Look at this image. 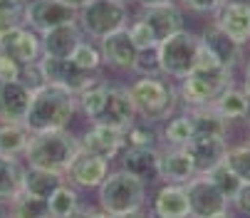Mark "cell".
Returning <instances> with one entry per match:
<instances>
[{
    "instance_id": "cell-1",
    "label": "cell",
    "mask_w": 250,
    "mask_h": 218,
    "mask_svg": "<svg viewBox=\"0 0 250 218\" xmlns=\"http://www.w3.org/2000/svg\"><path fill=\"white\" fill-rule=\"evenodd\" d=\"M75 117H77V94L45 82L40 89L32 92L30 109L22 124L27 127L30 134H42V131L67 129Z\"/></svg>"
},
{
    "instance_id": "cell-2",
    "label": "cell",
    "mask_w": 250,
    "mask_h": 218,
    "mask_svg": "<svg viewBox=\"0 0 250 218\" xmlns=\"http://www.w3.org/2000/svg\"><path fill=\"white\" fill-rule=\"evenodd\" d=\"M233 85V69L216 62L206 50H201V57L196 67L184 80H178V102L186 109L191 107H210L228 87Z\"/></svg>"
},
{
    "instance_id": "cell-3",
    "label": "cell",
    "mask_w": 250,
    "mask_h": 218,
    "mask_svg": "<svg viewBox=\"0 0 250 218\" xmlns=\"http://www.w3.org/2000/svg\"><path fill=\"white\" fill-rule=\"evenodd\" d=\"M126 92L136 117L151 124L166 122L178 107V89L173 80L164 75H136V80L126 85Z\"/></svg>"
},
{
    "instance_id": "cell-4",
    "label": "cell",
    "mask_w": 250,
    "mask_h": 218,
    "mask_svg": "<svg viewBox=\"0 0 250 218\" xmlns=\"http://www.w3.org/2000/svg\"><path fill=\"white\" fill-rule=\"evenodd\" d=\"M146 184L141 178L131 176L124 169H109L106 178L97 189V201L99 208L106 211L114 218L134 216V213H144L146 208Z\"/></svg>"
},
{
    "instance_id": "cell-5",
    "label": "cell",
    "mask_w": 250,
    "mask_h": 218,
    "mask_svg": "<svg viewBox=\"0 0 250 218\" xmlns=\"http://www.w3.org/2000/svg\"><path fill=\"white\" fill-rule=\"evenodd\" d=\"M80 152H82L80 136H75L67 129H57V131L32 134L22 159H25L27 166H38V169H50V171L64 174L69 161H72Z\"/></svg>"
},
{
    "instance_id": "cell-6",
    "label": "cell",
    "mask_w": 250,
    "mask_h": 218,
    "mask_svg": "<svg viewBox=\"0 0 250 218\" xmlns=\"http://www.w3.org/2000/svg\"><path fill=\"white\" fill-rule=\"evenodd\" d=\"M201 38L196 32L191 30H181V32H176L171 35V38L161 40L156 45V57H159V69H161V75L178 82V80H184L188 72L196 67L198 57H201Z\"/></svg>"
},
{
    "instance_id": "cell-7",
    "label": "cell",
    "mask_w": 250,
    "mask_h": 218,
    "mask_svg": "<svg viewBox=\"0 0 250 218\" xmlns=\"http://www.w3.org/2000/svg\"><path fill=\"white\" fill-rule=\"evenodd\" d=\"M129 18H131L129 5L119 3V0H89L84 8L77 10V25L82 27L84 38L97 43L104 35L126 27Z\"/></svg>"
},
{
    "instance_id": "cell-8",
    "label": "cell",
    "mask_w": 250,
    "mask_h": 218,
    "mask_svg": "<svg viewBox=\"0 0 250 218\" xmlns=\"http://www.w3.org/2000/svg\"><path fill=\"white\" fill-rule=\"evenodd\" d=\"M40 69H42V75H45V82L57 85V87L72 92V94H80L89 85H94L97 80H102L99 72H84L69 57L67 60H57V57L42 55L40 57Z\"/></svg>"
},
{
    "instance_id": "cell-9",
    "label": "cell",
    "mask_w": 250,
    "mask_h": 218,
    "mask_svg": "<svg viewBox=\"0 0 250 218\" xmlns=\"http://www.w3.org/2000/svg\"><path fill=\"white\" fill-rule=\"evenodd\" d=\"M184 186H186V196L191 206V218H210L230 208V201L218 191V186L206 174H196Z\"/></svg>"
},
{
    "instance_id": "cell-10",
    "label": "cell",
    "mask_w": 250,
    "mask_h": 218,
    "mask_svg": "<svg viewBox=\"0 0 250 218\" xmlns=\"http://www.w3.org/2000/svg\"><path fill=\"white\" fill-rule=\"evenodd\" d=\"M99 50H102L104 65L109 69L119 72V75H129V72H134L136 57H139V47L129 38L126 27L104 35V38L99 40Z\"/></svg>"
},
{
    "instance_id": "cell-11",
    "label": "cell",
    "mask_w": 250,
    "mask_h": 218,
    "mask_svg": "<svg viewBox=\"0 0 250 218\" xmlns=\"http://www.w3.org/2000/svg\"><path fill=\"white\" fill-rule=\"evenodd\" d=\"M0 52L15 60L18 65H32L42 57V40L40 32L32 30L30 25L15 27L5 35H0Z\"/></svg>"
},
{
    "instance_id": "cell-12",
    "label": "cell",
    "mask_w": 250,
    "mask_h": 218,
    "mask_svg": "<svg viewBox=\"0 0 250 218\" xmlns=\"http://www.w3.org/2000/svg\"><path fill=\"white\" fill-rule=\"evenodd\" d=\"M80 147L89 154H97L106 161L117 159L126 141H124V129H117V127H109V124H99V122H92L87 127V131L80 136Z\"/></svg>"
},
{
    "instance_id": "cell-13",
    "label": "cell",
    "mask_w": 250,
    "mask_h": 218,
    "mask_svg": "<svg viewBox=\"0 0 250 218\" xmlns=\"http://www.w3.org/2000/svg\"><path fill=\"white\" fill-rule=\"evenodd\" d=\"M109 164L112 161H106L97 154H89V152H80L72 161H69L67 171H64V178L69 181L72 186L77 189H84V191H97L99 184L106 178V174H109Z\"/></svg>"
},
{
    "instance_id": "cell-14",
    "label": "cell",
    "mask_w": 250,
    "mask_h": 218,
    "mask_svg": "<svg viewBox=\"0 0 250 218\" xmlns=\"http://www.w3.org/2000/svg\"><path fill=\"white\" fill-rule=\"evenodd\" d=\"M210 18L235 43H250V0H223Z\"/></svg>"
},
{
    "instance_id": "cell-15",
    "label": "cell",
    "mask_w": 250,
    "mask_h": 218,
    "mask_svg": "<svg viewBox=\"0 0 250 218\" xmlns=\"http://www.w3.org/2000/svg\"><path fill=\"white\" fill-rule=\"evenodd\" d=\"M69 22H77V10L62 0H27V25L32 30L47 32Z\"/></svg>"
},
{
    "instance_id": "cell-16",
    "label": "cell",
    "mask_w": 250,
    "mask_h": 218,
    "mask_svg": "<svg viewBox=\"0 0 250 218\" xmlns=\"http://www.w3.org/2000/svg\"><path fill=\"white\" fill-rule=\"evenodd\" d=\"M139 15L146 22V27L151 30L156 45L186 27V10L181 8V3H168V5H156V8H139Z\"/></svg>"
},
{
    "instance_id": "cell-17",
    "label": "cell",
    "mask_w": 250,
    "mask_h": 218,
    "mask_svg": "<svg viewBox=\"0 0 250 218\" xmlns=\"http://www.w3.org/2000/svg\"><path fill=\"white\" fill-rule=\"evenodd\" d=\"M198 38H201L203 50H206L213 60H216V62H221L223 67L235 69V67L243 62V47H245V45L235 43L230 35L223 32L213 20L203 27V32L198 35Z\"/></svg>"
},
{
    "instance_id": "cell-18",
    "label": "cell",
    "mask_w": 250,
    "mask_h": 218,
    "mask_svg": "<svg viewBox=\"0 0 250 218\" xmlns=\"http://www.w3.org/2000/svg\"><path fill=\"white\" fill-rule=\"evenodd\" d=\"M149 218H191V206L184 184H166L154 191L149 203Z\"/></svg>"
},
{
    "instance_id": "cell-19",
    "label": "cell",
    "mask_w": 250,
    "mask_h": 218,
    "mask_svg": "<svg viewBox=\"0 0 250 218\" xmlns=\"http://www.w3.org/2000/svg\"><path fill=\"white\" fill-rule=\"evenodd\" d=\"M134 119H136V109H134V104L129 99L126 87L109 85V87H106V97H104V104H102V112H99V117L94 122L109 124V127H117V129H126Z\"/></svg>"
},
{
    "instance_id": "cell-20",
    "label": "cell",
    "mask_w": 250,
    "mask_h": 218,
    "mask_svg": "<svg viewBox=\"0 0 250 218\" xmlns=\"http://www.w3.org/2000/svg\"><path fill=\"white\" fill-rule=\"evenodd\" d=\"M196 176V166L184 147L159 149V181L166 184H186Z\"/></svg>"
},
{
    "instance_id": "cell-21",
    "label": "cell",
    "mask_w": 250,
    "mask_h": 218,
    "mask_svg": "<svg viewBox=\"0 0 250 218\" xmlns=\"http://www.w3.org/2000/svg\"><path fill=\"white\" fill-rule=\"evenodd\" d=\"M196 166V174H208L213 166H218L226 159L228 141L221 136H193L184 147Z\"/></svg>"
},
{
    "instance_id": "cell-22",
    "label": "cell",
    "mask_w": 250,
    "mask_h": 218,
    "mask_svg": "<svg viewBox=\"0 0 250 218\" xmlns=\"http://www.w3.org/2000/svg\"><path fill=\"white\" fill-rule=\"evenodd\" d=\"M40 40H42V55L67 60L72 57L75 47L84 40V32L77 22H69V25H60L47 32H40Z\"/></svg>"
},
{
    "instance_id": "cell-23",
    "label": "cell",
    "mask_w": 250,
    "mask_h": 218,
    "mask_svg": "<svg viewBox=\"0 0 250 218\" xmlns=\"http://www.w3.org/2000/svg\"><path fill=\"white\" fill-rule=\"evenodd\" d=\"M122 169L129 171L131 176L141 178L144 184L159 181V149H146V147H126L122 154Z\"/></svg>"
},
{
    "instance_id": "cell-24",
    "label": "cell",
    "mask_w": 250,
    "mask_h": 218,
    "mask_svg": "<svg viewBox=\"0 0 250 218\" xmlns=\"http://www.w3.org/2000/svg\"><path fill=\"white\" fill-rule=\"evenodd\" d=\"M32 92L20 82H0V122H25Z\"/></svg>"
},
{
    "instance_id": "cell-25",
    "label": "cell",
    "mask_w": 250,
    "mask_h": 218,
    "mask_svg": "<svg viewBox=\"0 0 250 218\" xmlns=\"http://www.w3.org/2000/svg\"><path fill=\"white\" fill-rule=\"evenodd\" d=\"M25 171L27 164L20 156H3L0 154V203H10L15 196L25 191Z\"/></svg>"
},
{
    "instance_id": "cell-26",
    "label": "cell",
    "mask_w": 250,
    "mask_h": 218,
    "mask_svg": "<svg viewBox=\"0 0 250 218\" xmlns=\"http://www.w3.org/2000/svg\"><path fill=\"white\" fill-rule=\"evenodd\" d=\"M210 107L216 109L226 122H238V119L250 117V97L243 92V87H235V85H230Z\"/></svg>"
},
{
    "instance_id": "cell-27",
    "label": "cell",
    "mask_w": 250,
    "mask_h": 218,
    "mask_svg": "<svg viewBox=\"0 0 250 218\" xmlns=\"http://www.w3.org/2000/svg\"><path fill=\"white\" fill-rule=\"evenodd\" d=\"M64 174L50 171V169H38V166H27L25 171V194H32L38 198H50L57 186L64 184Z\"/></svg>"
},
{
    "instance_id": "cell-28",
    "label": "cell",
    "mask_w": 250,
    "mask_h": 218,
    "mask_svg": "<svg viewBox=\"0 0 250 218\" xmlns=\"http://www.w3.org/2000/svg\"><path fill=\"white\" fill-rule=\"evenodd\" d=\"M193 122V136H221L228 134V122L213 107H191L186 109Z\"/></svg>"
},
{
    "instance_id": "cell-29",
    "label": "cell",
    "mask_w": 250,
    "mask_h": 218,
    "mask_svg": "<svg viewBox=\"0 0 250 218\" xmlns=\"http://www.w3.org/2000/svg\"><path fill=\"white\" fill-rule=\"evenodd\" d=\"M32 134L22 122H0V154L3 156H22Z\"/></svg>"
},
{
    "instance_id": "cell-30",
    "label": "cell",
    "mask_w": 250,
    "mask_h": 218,
    "mask_svg": "<svg viewBox=\"0 0 250 218\" xmlns=\"http://www.w3.org/2000/svg\"><path fill=\"white\" fill-rule=\"evenodd\" d=\"M164 127L159 129L161 134V141L166 147H186V144L193 139V122L188 117V112H181V114H171L166 122H161Z\"/></svg>"
},
{
    "instance_id": "cell-31",
    "label": "cell",
    "mask_w": 250,
    "mask_h": 218,
    "mask_svg": "<svg viewBox=\"0 0 250 218\" xmlns=\"http://www.w3.org/2000/svg\"><path fill=\"white\" fill-rule=\"evenodd\" d=\"M47 206H50V213L52 218H67L72 216L80 206H82V198H80V189L72 186L69 181H64L62 186L55 189V194L47 198Z\"/></svg>"
},
{
    "instance_id": "cell-32",
    "label": "cell",
    "mask_w": 250,
    "mask_h": 218,
    "mask_svg": "<svg viewBox=\"0 0 250 218\" xmlns=\"http://www.w3.org/2000/svg\"><path fill=\"white\" fill-rule=\"evenodd\" d=\"M124 141L126 147H146V149H159L161 144V134H159V124L144 122V119H134L126 129H124ZM124 147V149H126Z\"/></svg>"
},
{
    "instance_id": "cell-33",
    "label": "cell",
    "mask_w": 250,
    "mask_h": 218,
    "mask_svg": "<svg viewBox=\"0 0 250 218\" xmlns=\"http://www.w3.org/2000/svg\"><path fill=\"white\" fill-rule=\"evenodd\" d=\"M8 218H52V213L45 198L22 191L8 203Z\"/></svg>"
},
{
    "instance_id": "cell-34",
    "label": "cell",
    "mask_w": 250,
    "mask_h": 218,
    "mask_svg": "<svg viewBox=\"0 0 250 218\" xmlns=\"http://www.w3.org/2000/svg\"><path fill=\"white\" fill-rule=\"evenodd\" d=\"M106 87H109V82L102 77L94 85H89L84 92L77 94V112L84 114L89 122H94L99 117V112H102V104H104V97H106Z\"/></svg>"
},
{
    "instance_id": "cell-35",
    "label": "cell",
    "mask_w": 250,
    "mask_h": 218,
    "mask_svg": "<svg viewBox=\"0 0 250 218\" xmlns=\"http://www.w3.org/2000/svg\"><path fill=\"white\" fill-rule=\"evenodd\" d=\"M69 60H72L80 69H84V72H99V69L104 67L99 43H97V40H89V38H84V40L75 47V52H72V57H69Z\"/></svg>"
},
{
    "instance_id": "cell-36",
    "label": "cell",
    "mask_w": 250,
    "mask_h": 218,
    "mask_svg": "<svg viewBox=\"0 0 250 218\" xmlns=\"http://www.w3.org/2000/svg\"><path fill=\"white\" fill-rule=\"evenodd\" d=\"M226 164H228V169L243 181V184H250V144L228 147V152H226Z\"/></svg>"
},
{
    "instance_id": "cell-37",
    "label": "cell",
    "mask_w": 250,
    "mask_h": 218,
    "mask_svg": "<svg viewBox=\"0 0 250 218\" xmlns=\"http://www.w3.org/2000/svg\"><path fill=\"white\" fill-rule=\"evenodd\" d=\"M22 25H27V0H15V3L0 5V35Z\"/></svg>"
},
{
    "instance_id": "cell-38",
    "label": "cell",
    "mask_w": 250,
    "mask_h": 218,
    "mask_svg": "<svg viewBox=\"0 0 250 218\" xmlns=\"http://www.w3.org/2000/svg\"><path fill=\"white\" fill-rule=\"evenodd\" d=\"M206 176H208V178L213 181V184L218 186V191H221V194H223L228 201L235 196V191H238V189H240V184H243V181H240V178H238V176H235L230 169H228L226 159H223L218 166H213V169H210Z\"/></svg>"
},
{
    "instance_id": "cell-39",
    "label": "cell",
    "mask_w": 250,
    "mask_h": 218,
    "mask_svg": "<svg viewBox=\"0 0 250 218\" xmlns=\"http://www.w3.org/2000/svg\"><path fill=\"white\" fill-rule=\"evenodd\" d=\"M126 32H129V38L134 40V45H136L139 50H154V47H156V40H154L151 30L146 27V22L141 20V15H139V13L129 18Z\"/></svg>"
},
{
    "instance_id": "cell-40",
    "label": "cell",
    "mask_w": 250,
    "mask_h": 218,
    "mask_svg": "<svg viewBox=\"0 0 250 218\" xmlns=\"http://www.w3.org/2000/svg\"><path fill=\"white\" fill-rule=\"evenodd\" d=\"M134 75H161L159 57H156V47H154V50H139Z\"/></svg>"
},
{
    "instance_id": "cell-41",
    "label": "cell",
    "mask_w": 250,
    "mask_h": 218,
    "mask_svg": "<svg viewBox=\"0 0 250 218\" xmlns=\"http://www.w3.org/2000/svg\"><path fill=\"white\" fill-rule=\"evenodd\" d=\"M20 82H22L30 92L40 89V87L45 85V75H42V69H40V60L22 67V72H20Z\"/></svg>"
},
{
    "instance_id": "cell-42",
    "label": "cell",
    "mask_w": 250,
    "mask_h": 218,
    "mask_svg": "<svg viewBox=\"0 0 250 218\" xmlns=\"http://www.w3.org/2000/svg\"><path fill=\"white\" fill-rule=\"evenodd\" d=\"M181 3L184 10H191L196 15H213V10H216L223 0H178Z\"/></svg>"
},
{
    "instance_id": "cell-43",
    "label": "cell",
    "mask_w": 250,
    "mask_h": 218,
    "mask_svg": "<svg viewBox=\"0 0 250 218\" xmlns=\"http://www.w3.org/2000/svg\"><path fill=\"white\" fill-rule=\"evenodd\" d=\"M20 72H22V65H18L15 60H10L8 55L0 52V82L20 80Z\"/></svg>"
},
{
    "instance_id": "cell-44",
    "label": "cell",
    "mask_w": 250,
    "mask_h": 218,
    "mask_svg": "<svg viewBox=\"0 0 250 218\" xmlns=\"http://www.w3.org/2000/svg\"><path fill=\"white\" fill-rule=\"evenodd\" d=\"M230 206L243 213V216H250V184H240V189L235 191V196L230 198Z\"/></svg>"
},
{
    "instance_id": "cell-45",
    "label": "cell",
    "mask_w": 250,
    "mask_h": 218,
    "mask_svg": "<svg viewBox=\"0 0 250 218\" xmlns=\"http://www.w3.org/2000/svg\"><path fill=\"white\" fill-rule=\"evenodd\" d=\"M67 218H114V216H109L106 211H102L99 206H97V208H92V206H80L72 216H67Z\"/></svg>"
},
{
    "instance_id": "cell-46",
    "label": "cell",
    "mask_w": 250,
    "mask_h": 218,
    "mask_svg": "<svg viewBox=\"0 0 250 218\" xmlns=\"http://www.w3.org/2000/svg\"><path fill=\"white\" fill-rule=\"evenodd\" d=\"M139 8H156V5H168V3H178V0H134Z\"/></svg>"
},
{
    "instance_id": "cell-47",
    "label": "cell",
    "mask_w": 250,
    "mask_h": 218,
    "mask_svg": "<svg viewBox=\"0 0 250 218\" xmlns=\"http://www.w3.org/2000/svg\"><path fill=\"white\" fill-rule=\"evenodd\" d=\"M243 92L250 97V57L245 62V69H243Z\"/></svg>"
},
{
    "instance_id": "cell-48",
    "label": "cell",
    "mask_w": 250,
    "mask_h": 218,
    "mask_svg": "<svg viewBox=\"0 0 250 218\" xmlns=\"http://www.w3.org/2000/svg\"><path fill=\"white\" fill-rule=\"evenodd\" d=\"M62 3H67L69 8H75V10H80V8H84L89 0H62Z\"/></svg>"
},
{
    "instance_id": "cell-49",
    "label": "cell",
    "mask_w": 250,
    "mask_h": 218,
    "mask_svg": "<svg viewBox=\"0 0 250 218\" xmlns=\"http://www.w3.org/2000/svg\"><path fill=\"white\" fill-rule=\"evenodd\" d=\"M210 218H233L230 211H223V213H216V216H210Z\"/></svg>"
},
{
    "instance_id": "cell-50",
    "label": "cell",
    "mask_w": 250,
    "mask_h": 218,
    "mask_svg": "<svg viewBox=\"0 0 250 218\" xmlns=\"http://www.w3.org/2000/svg\"><path fill=\"white\" fill-rule=\"evenodd\" d=\"M0 218H8V206L0 203Z\"/></svg>"
},
{
    "instance_id": "cell-51",
    "label": "cell",
    "mask_w": 250,
    "mask_h": 218,
    "mask_svg": "<svg viewBox=\"0 0 250 218\" xmlns=\"http://www.w3.org/2000/svg\"><path fill=\"white\" fill-rule=\"evenodd\" d=\"M124 218H146L144 213H134V216H124Z\"/></svg>"
},
{
    "instance_id": "cell-52",
    "label": "cell",
    "mask_w": 250,
    "mask_h": 218,
    "mask_svg": "<svg viewBox=\"0 0 250 218\" xmlns=\"http://www.w3.org/2000/svg\"><path fill=\"white\" fill-rule=\"evenodd\" d=\"M8 3H15V0H0V5H8Z\"/></svg>"
},
{
    "instance_id": "cell-53",
    "label": "cell",
    "mask_w": 250,
    "mask_h": 218,
    "mask_svg": "<svg viewBox=\"0 0 250 218\" xmlns=\"http://www.w3.org/2000/svg\"><path fill=\"white\" fill-rule=\"evenodd\" d=\"M119 3H126L129 5V3H134V0H119Z\"/></svg>"
},
{
    "instance_id": "cell-54",
    "label": "cell",
    "mask_w": 250,
    "mask_h": 218,
    "mask_svg": "<svg viewBox=\"0 0 250 218\" xmlns=\"http://www.w3.org/2000/svg\"><path fill=\"white\" fill-rule=\"evenodd\" d=\"M248 129H250V117H248Z\"/></svg>"
}]
</instances>
